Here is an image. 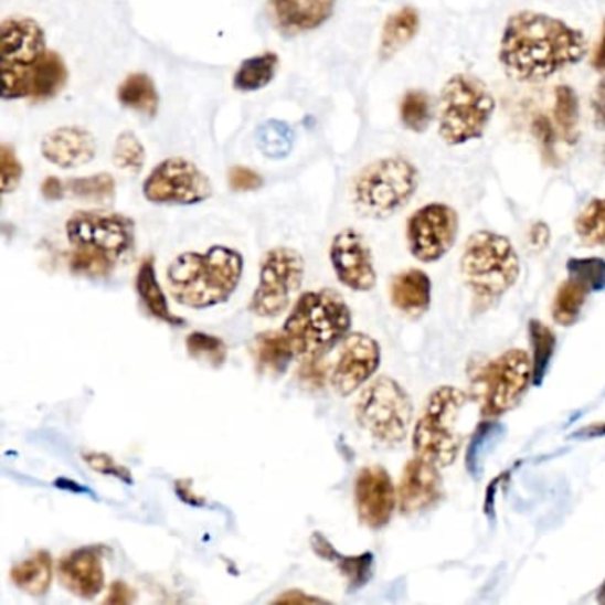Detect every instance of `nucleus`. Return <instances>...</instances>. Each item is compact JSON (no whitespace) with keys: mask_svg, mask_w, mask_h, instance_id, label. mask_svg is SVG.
I'll list each match as a JSON object with an SVG mask.
<instances>
[{"mask_svg":"<svg viewBox=\"0 0 605 605\" xmlns=\"http://www.w3.org/2000/svg\"><path fill=\"white\" fill-rule=\"evenodd\" d=\"M583 31L538 11L511 14L499 40V64L517 82H542L586 57Z\"/></svg>","mask_w":605,"mask_h":605,"instance_id":"nucleus-1","label":"nucleus"},{"mask_svg":"<svg viewBox=\"0 0 605 605\" xmlns=\"http://www.w3.org/2000/svg\"><path fill=\"white\" fill-rule=\"evenodd\" d=\"M168 288L180 306L210 309L230 300L244 276V256L215 245L206 253H183L168 267Z\"/></svg>","mask_w":605,"mask_h":605,"instance_id":"nucleus-2","label":"nucleus"},{"mask_svg":"<svg viewBox=\"0 0 605 605\" xmlns=\"http://www.w3.org/2000/svg\"><path fill=\"white\" fill-rule=\"evenodd\" d=\"M460 270L476 306L487 309L519 279V254L507 236L493 231H476L461 253Z\"/></svg>","mask_w":605,"mask_h":605,"instance_id":"nucleus-3","label":"nucleus"},{"mask_svg":"<svg viewBox=\"0 0 605 605\" xmlns=\"http://www.w3.org/2000/svg\"><path fill=\"white\" fill-rule=\"evenodd\" d=\"M352 327V311L336 289L306 291L286 318L285 335L300 358L323 353L343 341Z\"/></svg>","mask_w":605,"mask_h":605,"instance_id":"nucleus-4","label":"nucleus"},{"mask_svg":"<svg viewBox=\"0 0 605 605\" xmlns=\"http://www.w3.org/2000/svg\"><path fill=\"white\" fill-rule=\"evenodd\" d=\"M496 98L481 78L455 73L438 96V136L452 148L481 139L496 113Z\"/></svg>","mask_w":605,"mask_h":605,"instance_id":"nucleus-5","label":"nucleus"},{"mask_svg":"<svg viewBox=\"0 0 605 605\" xmlns=\"http://www.w3.org/2000/svg\"><path fill=\"white\" fill-rule=\"evenodd\" d=\"M469 402V394L453 385L432 391L412 432V447L417 457L441 469L457 461L464 444L460 420Z\"/></svg>","mask_w":605,"mask_h":605,"instance_id":"nucleus-6","label":"nucleus"},{"mask_svg":"<svg viewBox=\"0 0 605 605\" xmlns=\"http://www.w3.org/2000/svg\"><path fill=\"white\" fill-rule=\"evenodd\" d=\"M420 187V171L405 157H384L359 172L353 180V206L370 219L393 217L407 206Z\"/></svg>","mask_w":605,"mask_h":605,"instance_id":"nucleus-7","label":"nucleus"},{"mask_svg":"<svg viewBox=\"0 0 605 605\" xmlns=\"http://www.w3.org/2000/svg\"><path fill=\"white\" fill-rule=\"evenodd\" d=\"M414 405L407 391L391 376H379L362 389L355 403V420L362 429L384 446H397L407 438Z\"/></svg>","mask_w":605,"mask_h":605,"instance_id":"nucleus-8","label":"nucleus"},{"mask_svg":"<svg viewBox=\"0 0 605 605\" xmlns=\"http://www.w3.org/2000/svg\"><path fill=\"white\" fill-rule=\"evenodd\" d=\"M481 416L496 420L519 405L533 384V358L526 350L510 348L487 362L473 379Z\"/></svg>","mask_w":605,"mask_h":605,"instance_id":"nucleus-9","label":"nucleus"},{"mask_svg":"<svg viewBox=\"0 0 605 605\" xmlns=\"http://www.w3.org/2000/svg\"><path fill=\"white\" fill-rule=\"evenodd\" d=\"M46 52V34L36 20L11 17L0 25L2 98H28V75Z\"/></svg>","mask_w":605,"mask_h":605,"instance_id":"nucleus-10","label":"nucleus"},{"mask_svg":"<svg viewBox=\"0 0 605 605\" xmlns=\"http://www.w3.org/2000/svg\"><path fill=\"white\" fill-rule=\"evenodd\" d=\"M302 254L291 247H274L262 259L258 288L248 309L259 318H277L289 308L291 298L302 286Z\"/></svg>","mask_w":605,"mask_h":605,"instance_id":"nucleus-11","label":"nucleus"},{"mask_svg":"<svg viewBox=\"0 0 605 605\" xmlns=\"http://www.w3.org/2000/svg\"><path fill=\"white\" fill-rule=\"evenodd\" d=\"M142 194L149 203L190 206L212 198L213 187L206 172L194 162L183 157H171L149 172Z\"/></svg>","mask_w":605,"mask_h":605,"instance_id":"nucleus-12","label":"nucleus"},{"mask_svg":"<svg viewBox=\"0 0 605 605\" xmlns=\"http://www.w3.org/2000/svg\"><path fill=\"white\" fill-rule=\"evenodd\" d=\"M73 247L91 248L118 262L136 244V224L121 213L77 212L66 222Z\"/></svg>","mask_w":605,"mask_h":605,"instance_id":"nucleus-13","label":"nucleus"},{"mask_svg":"<svg viewBox=\"0 0 605 605\" xmlns=\"http://www.w3.org/2000/svg\"><path fill=\"white\" fill-rule=\"evenodd\" d=\"M458 226V213L449 204H425L408 217L405 230L408 251L417 262H438L457 242Z\"/></svg>","mask_w":605,"mask_h":605,"instance_id":"nucleus-14","label":"nucleus"},{"mask_svg":"<svg viewBox=\"0 0 605 605\" xmlns=\"http://www.w3.org/2000/svg\"><path fill=\"white\" fill-rule=\"evenodd\" d=\"M380 361L376 339L362 332L347 335L329 370L330 385L339 396H350L375 375Z\"/></svg>","mask_w":605,"mask_h":605,"instance_id":"nucleus-15","label":"nucleus"},{"mask_svg":"<svg viewBox=\"0 0 605 605\" xmlns=\"http://www.w3.org/2000/svg\"><path fill=\"white\" fill-rule=\"evenodd\" d=\"M330 263L341 285L353 291H370L376 285L375 263L367 240L359 231H339L330 244Z\"/></svg>","mask_w":605,"mask_h":605,"instance_id":"nucleus-16","label":"nucleus"},{"mask_svg":"<svg viewBox=\"0 0 605 605\" xmlns=\"http://www.w3.org/2000/svg\"><path fill=\"white\" fill-rule=\"evenodd\" d=\"M353 501L361 524L375 531L385 528L397 507L396 488L388 470L380 466L359 470L353 484Z\"/></svg>","mask_w":605,"mask_h":605,"instance_id":"nucleus-17","label":"nucleus"},{"mask_svg":"<svg viewBox=\"0 0 605 605\" xmlns=\"http://www.w3.org/2000/svg\"><path fill=\"white\" fill-rule=\"evenodd\" d=\"M396 492L397 508L403 516H421L434 510L444 497L441 467L416 455L403 469Z\"/></svg>","mask_w":605,"mask_h":605,"instance_id":"nucleus-18","label":"nucleus"},{"mask_svg":"<svg viewBox=\"0 0 605 605\" xmlns=\"http://www.w3.org/2000/svg\"><path fill=\"white\" fill-rule=\"evenodd\" d=\"M57 577L72 595L91 601L105 587L102 554L95 546H81L70 552L57 565Z\"/></svg>","mask_w":605,"mask_h":605,"instance_id":"nucleus-19","label":"nucleus"},{"mask_svg":"<svg viewBox=\"0 0 605 605\" xmlns=\"http://www.w3.org/2000/svg\"><path fill=\"white\" fill-rule=\"evenodd\" d=\"M41 155L61 169H77L95 159L96 140L82 127H60L41 140Z\"/></svg>","mask_w":605,"mask_h":605,"instance_id":"nucleus-20","label":"nucleus"},{"mask_svg":"<svg viewBox=\"0 0 605 605\" xmlns=\"http://www.w3.org/2000/svg\"><path fill=\"white\" fill-rule=\"evenodd\" d=\"M338 0H268L272 20L286 36L317 31L332 17Z\"/></svg>","mask_w":605,"mask_h":605,"instance_id":"nucleus-21","label":"nucleus"},{"mask_svg":"<svg viewBox=\"0 0 605 605\" xmlns=\"http://www.w3.org/2000/svg\"><path fill=\"white\" fill-rule=\"evenodd\" d=\"M389 297L405 317L421 318L432 306V280L426 272L407 268L391 279Z\"/></svg>","mask_w":605,"mask_h":605,"instance_id":"nucleus-22","label":"nucleus"},{"mask_svg":"<svg viewBox=\"0 0 605 605\" xmlns=\"http://www.w3.org/2000/svg\"><path fill=\"white\" fill-rule=\"evenodd\" d=\"M68 82V68L57 52L46 50L28 75V98L46 102L55 98Z\"/></svg>","mask_w":605,"mask_h":605,"instance_id":"nucleus-23","label":"nucleus"},{"mask_svg":"<svg viewBox=\"0 0 605 605\" xmlns=\"http://www.w3.org/2000/svg\"><path fill=\"white\" fill-rule=\"evenodd\" d=\"M251 350L258 370L272 376L283 375L288 370L289 362L297 358L285 330L262 332L254 338Z\"/></svg>","mask_w":605,"mask_h":605,"instance_id":"nucleus-24","label":"nucleus"},{"mask_svg":"<svg viewBox=\"0 0 605 605\" xmlns=\"http://www.w3.org/2000/svg\"><path fill=\"white\" fill-rule=\"evenodd\" d=\"M312 551L317 552L321 560L330 561L336 569L344 575L350 590H359L364 586L373 574V554L364 552L359 556H344L336 551L332 543L321 533H315L311 538Z\"/></svg>","mask_w":605,"mask_h":605,"instance_id":"nucleus-25","label":"nucleus"},{"mask_svg":"<svg viewBox=\"0 0 605 605\" xmlns=\"http://www.w3.org/2000/svg\"><path fill=\"white\" fill-rule=\"evenodd\" d=\"M420 29L421 17L416 8L405 6L402 10L389 14L380 36V60H393L397 52H402L417 36Z\"/></svg>","mask_w":605,"mask_h":605,"instance_id":"nucleus-26","label":"nucleus"},{"mask_svg":"<svg viewBox=\"0 0 605 605\" xmlns=\"http://www.w3.org/2000/svg\"><path fill=\"white\" fill-rule=\"evenodd\" d=\"M136 288L142 308L151 317L168 323V326H183V320L169 308L168 297L163 294L159 280H157L153 258H146L140 263L139 270H137Z\"/></svg>","mask_w":605,"mask_h":605,"instance_id":"nucleus-27","label":"nucleus"},{"mask_svg":"<svg viewBox=\"0 0 605 605\" xmlns=\"http://www.w3.org/2000/svg\"><path fill=\"white\" fill-rule=\"evenodd\" d=\"M11 583L31 596L45 595L54 581V560L46 551H38L11 569Z\"/></svg>","mask_w":605,"mask_h":605,"instance_id":"nucleus-28","label":"nucleus"},{"mask_svg":"<svg viewBox=\"0 0 605 605\" xmlns=\"http://www.w3.org/2000/svg\"><path fill=\"white\" fill-rule=\"evenodd\" d=\"M119 104L125 109L142 114L146 118H155L159 113V91L153 78L146 73H131L118 87Z\"/></svg>","mask_w":605,"mask_h":605,"instance_id":"nucleus-29","label":"nucleus"},{"mask_svg":"<svg viewBox=\"0 0 605 605\" xmlns=\"http://www.w3.org/2000/svg\"><path fill=\"white\" fill-rule=\"evenodd\" d=\"M592 289L587 288L581 280L569 277L563 285L558 288L556 297L552 302V318L558 326L570 327L577 323L583 315L584 306L590 298Z\"/></svg>","mask_w":605,"mask_h":605,"instance_id":"nucleus-30","label":"nucleus"},{"mask_svg":"<svg viewBox=\"0 0 605 605\" xmlns=\"http://www.w3.org/2000/svg\"><path fill=\"white\" fill-rule=\"evenodd\" d=\"M277 66H279V57L274 52L248 57L236 70L233 86L244 93L263 89L276 77Z\"/></svg>","mask_w":605,"mask_h":605,"instance_id":"nucleus-31","label":"nucleus"},{"mask_svg":"<svg viewBox=\"0 0 605 605\" xmlns=\"http://www.w3.org/2000/svg\"><path fill=\"white\" fill-rule=\"evenodd\" d=\"M529 341L533 348V384L540 385L556 352V335L543 321H529Z\"/></svg>","mask_w":605,"mask_h":605,"instance_id":"nucleus-32","label":"nucleus"},{"mask_svg":"<svg viewBox=\"0 0 605 605\" xmlns=\"http://www.w3.org/2000/svg\"><path fill=\"white\" fill-rule=\"evenodd\" d=\"M400 119L403 127L414 134L428 130L434 121V104L428 93L423 89H411L400 102Z\"/></svg>","mask_w":605,"mask_h":605,"instance_id":"nucleus-33","label":"nucleus"},{"mask_svg":"<svg viewBox=\"0 0 605 605\" xmlns=\"http://www.w3.org/2000/svg\"><path fill=\"white\" fill-rule=\"evenodd\" d=\"M575 233L587 247H605V198H595L575 219Z\"/></svg>","mask_w":605,"mask_h":605,"instance_id":"nucleus-34","label":"nucleus"},{"mask_svg":"<svg viewBox=\"0 0 605 605\" xmlns=\"http://www.w3.org/2000/svg\"><path fill=\"white\" fill-rule=\"evenodd\" d=\"M554 123L563 140L574 145L577 140L579 98L570 86H558L554 91Z\"/></svg>","mask_w":605,"mask_h":605,"instance_id":"nucleus-35","label":"nucleus"},{"mask_svg":"<svg viewBox=\"0 0 605 605\" xmlns=\"http://www.w3.org/2000/svg\"><path fill=\"white\" fill-rule=\"evenodd\" d=\"M258 145L270 159H285L294 146V130L279 119L265 121L258 130Z\"/></svg>","mask_w":605,"mask_h":605,"instance_id":"nucleus-36","label":"nucleus"},{"mask_svg":"<svg viewBox=\"0 0 605 605\" xmlns=\"http://www.w3.org/2000/svg\"><path fill=\"white\" fill-rule=\"evenodd\" d=\"M187 352L198 362L210 368H222L227 361V344L217 336L206 332H190L185 341Z\"/></svg>","mask_w":605,"mask_h":605,"instance_id":"nucleus-37","label":"nucleus"},{"mask_svg":"<svg viewBox=\"0 0 605 605\" xmlns=\"http://www.w3.org/2000/svg\"><path fill=\"white\" fill-rule=\"evenodd\" d=\"M66 190L78 199L91 203H109L116 195V181L109 172H99L93 177L73 178L66 183Z\"/></svg>","mask_w":605,"mask_h":605,"instance_id":"nucleus-38","label":"nucleus"},{"mask_svg":"<svg viewBox=\"0 0 605 605\" xmlns=\"http://www.w3.org/2000/svg\"><path fill=\"white\" fill-rule=\"evenodd\" d=\"M116 259L107 254L91 251V248L73 247L70 256V270L77 276L91 277V279H102L109 276L113 272Z\"/></svg>","mask_w":605,"mask_h":605,"instance_id":"nucleus-39","label":"nucleus"},{"mask_svg":"<svg viewBox=\"0 0 605 605\" xmlns=\"http://www.w3.org/2000/svg\"><path fill=\"white\" fill-rule=\"evenodd\" d=\"M502 434V426L497 425L493 421H485L476 429L473 443H470L469 449H467V470L470 475L478 478L481 475V467H484L485 457L488 455V449L493 446L497 437Z\"/></svg>","mask_w":605,"mask_h":605,"instance_id":"nucleus-40","label":"nucleus"},{"mask_svg":"<svg viewBox=\"0 0 605 605\" xmlns=\"http://www.w3.org/2000/svg\"><path fill=\"white\" fill-rule=\"evenodd\" d=\"M113 160L123 171L137 174L145 168L146 149L134 131H123L114 145Z\"/></svg>","mask_w":605,"mask_h":605,"instance_id":"nucleus-41","label":"nucleus"},{"mask_svg":"<svg viewBox=\"0 0 605 605\" xmlns=\"http://www.w3.org/2000/svg\"><path fill=\"white\" fill-rule=\"evenodd\" d=\"M569 276L581 280L592 291L605 289V259L572 258L566 263Z\"/></svg>","mask_w":605,"mask_h":605,"instance_id":"nucleus-42","label":"nucleus"},{"mask_svg":"<svg viewBox=\"0 0 605 605\" xmlns=\"http://www.w3.org/2000/svg\"><path fill=\"white\" fill-rule=\"evenodd\" d=\"M23 177L22 163L19 155L10 145L0 146V181H2V194L8 195L17 190Z\"/></svg>","mask_w":605,"mask_h":605,"instance_id":"nucleus-43","label":"nucleus"},{"mask_svg":"<svg viewBox=\"0 0 605 605\" xmlns=\"http://www.w3.org/2000/svg\"><path fill=\"white\" fill-rule=\"evenodd\" d=\"M531 128H533L534 137H537L538 142H540V148H542L545 162L551 163V166H556L558 131L554 130V125H552L551 119L543 116V114H538L537 118L533 119Z\"/></svg>","mask_w":605,"mask_h":605,"instance_id":"nucleus-44","label":"nucleus"},{"mask_svg":"<svg viewBox=\"0 0 605 605\" xmlns=\"http://www.w3.org/2000/svg\"><path fill=\"white\" fill-rule=\"evenodd\" d=\"M298 379L309 389H320L326 385L327 376H329V368L323 361V353H311L304 358L302 364L297 371Z\"/></svg>","mask_w":605,"mask_h":605,"instance_id":"nucleus-45","label":"nucleus"},{"mask_svg":"<svg viewBox=\"0 0 605 605\" xmlns=\"http://www.w3.org/2000/svg\"><path fill=\"white\" fill-rule=\"evenodd\" d=\"M84 460L87 461L91 469L96 470L99 475L114 476V478L121 479L125 484H131L130 470L125 469L121 464H118L105 453H86Z\"/></svg>","mask_w":605,"mask_h":605,"instance_id":"nucleus-46","label":"nucleus"},{"mask_svg":"<svg viewBox=\"0 0 605 605\" xmlns=\"http://www.w3.org/2000/svg\"><path fill=\"white\" fill-rule=\"evenodd\" d=\"M227 181H230L231 190H235V192H253L263 185V178L258 172L242 168V166L231 169Z\"/></svg>","mask_w":605,"mask_h":605,"instance_id":"nucleus-47","label":"nucleus"},{"mask_svg":"<svg viewBox=\"0 0 605 605\" xmlns=\"http://www.w3.org/2000/svg\"><path fill=\"white\" fill-rule=\"evenodd\" d=\"M593 116H595L596 127L605 130V75L596 84L595 95H593Z\"/></svg>","mask_w":605,"mask_h":605,"instance_id":"nucleus-48","label":"nucleus"},{"mask_svg":"<svg viewBox=\"0 0 605 605\" xmlns=\"http://www.w3.org/2000/svg\"><path fill=\"white\" fill-rule=\"evenodd\" d=\"M134 598H136V592L128 584L118 581V583H114L110 586L109 596H107V601L105 602L114 605H127L134 602Z\"/></svg>","mask_w":605,"mask_h":605,"instance_id":"nucleus-49","label":"nucleus"},{"mask_svg":"<svg viewBox=\"0 0 605 605\" xmlns=\"http://www.w3.org/2000/svg\"><path fill=\"white\" fill-rule=\"evenodd\" d=\"M549 242H551V227L546 226L545 222L533 224L529 230V245L537 251H543Z\"/></svg>","mask_w":605,"mask_h":605,"instance_id":"nucleus-50","label":"nucleus"},{"mask_svg":"<svg viewBox=\"0 0 605 605\" xmlns=\"http://www.w3.org/2000/svg\"><path fill=\"white\" fill-rule=\"evenodd\" d=\"M323 598L318 596L306 595L302 590H289L277 596L276 604H323Z\"/></svg>","mask_w":605,"mask_h":605,"instance_id":"nucleus-51","label":"nucleus"},{"mask_svg":"<svg viewBox=\"0 0 605 605\" xmlns=\"http://www.w3.org/2000/svg\"><path fill=\"white\" fill-rule=\"evenodd\" d=\"M41 192H43V195H45L46 199H50V201H57V199L64 198L66 185H64L60 178L49 177L43 181Z\"/></svg>","mask_w":605,"mask_h":605,"instance_id":"nucleus-52","label":"nucleus"},{"mask_svg":"<svg viewBox=\"0 0 605 605\" xmlns=\"http://www.w3.org/2000/svg\"><path fill=\"white\" fill-rule=\"evenodd\" d=\"M592 64L596 72H605V23L604 29H602L601 41L596 43L595 52H593Z\"/></svg>","mask_w":605,"mask_h":605,"instance_id":"nucleus-53","label":"nucleus"},{"mask_svg":"<svg viewBox=\"0 0 605 605\" xmlns=\"http://www.w3.org/2000/svg\"><path fill=\"white\" fill-rule=\"evenodd\" d=\"M598 602L605 604V583L602 584L601 592H598Z\"/></svg>","mask_w":605,"mask_h":605,"instance_id":"nucleus-54","label":"nucleus"},{"mask_svg":"<svg viewBox=\"0 0 605 605\" xmlns=\"http://www.w3.org/2000/svg\"><path fill=\"white\" fill-rule=\"evenodd\" d=\"M602 155H604V163H605V146H604V153H602Z\"/></svg>","mask_w":605,"mask_h":605,"instance_id":"nucleus-55","label":"nucleus"}]
</instances>
